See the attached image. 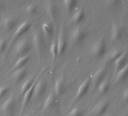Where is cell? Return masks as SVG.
I'll list each match as a JSON object with an SVG mask.
<instances>
[{
  "label": "cell",
  "mask_w": 128,
  "mask_h": 116,
  "mask_svg": "<svg viewBox=\"0 0 128 116\" xmlns=\"http://www.w3.org/2000/svg\"><path fill=\"white\" fill-rule=\"evenodd\" d=\"M106 44L103 38H100L98 40H96L90 49L91 55L96 58H101L104 56L106 54Z\"/></svg>",
  "instance_id": "obj_1"
},
{
  "label": "cell",
  "mask_w": 128,
  "mask_h": 116,
  "mask_svg": "<svg viewBox=\"0 0 128 116\" xmlns=\"http://www.w3.org/2000/svg\"><path fill=\"white\" fill-rule=\"evenodd\" d=\"M91 79H92V76H89L81 84L75 95L74 99L72 100V102H76L78 100H80L87 95L91 84Z\"/></svg>",
  "instance_id": "obj_2"
},
{
  "label": "cell",
  "mask_w": 128,
  "mask_h": 116,
  "mask_svg": "<svg viewBox=\"0 0 128 116\" xmlns=\"http://www.w3.org/2000/svg\"><path fill=\"white\" fill-rule=\"evenodd\" d=\"M32 42H33V46L36 48V50L37 51L38 56L40 59L42 57L44 48V40L42 33L40 32L39 31H35L33 32Z\"/></svg>",
  "instance_id": "obj_3"
},
{
  "label": "cell",
  "mask_w": 128,
  "mask_h": 116,
  "mask_svg": "<svg viewBox=\"0 0 128 116\" xmlns=\"http://www.w3.org/2000/svg\"><path fill=\"white\" fill-rule=\"evenodd\" d=\"M32 48V44L28 40H21L18 42V44L15 46V54L18 56H24L26 55H28L29 53L31 51Z\"/></svg>",
  "instance_id": "obj_4"
},
{
  "label": "cell",
  "mask_w": 128,
  "mask_h": 116,
  "mask_svg": "<svg viewBox=\"0 0 128 116\" xmlns=\"http://www.w3.org/2000/svg\"><path fill=\"white\" fill-rule=\"evenodd\" d=\"M88 36V33L82 27H76L71 33L70 40L74 44H81L87 38Z\"/></svg>",
  "instance_id": "obj_5"
},
{
  "label": "cell",
  "mask_w": 128,
  "mask_h": 116,
  "mask_svg": "<svg viewBox=\"0 0 128 116\" xmlns=\"http://www.w3.org/2000/svg\"><path fill=\"white\" fill-rule=\"evenodd\" d=\"M16 108V100L14 96H10L5 102L2 104L1 110L7 115V116H13L14 114Z\"/></svg>",
  "instance_id": "obj_6"
},
{
  "label": "cell",
  "mask_w": 128,
  "mask_h": 116,
  "mask_svg": "<svg viewBox=\"0 0 128 116\" xmlns=\"http://www.w3.org/2000/svg\"><path fill=\"white\" fill-rule=\"evenodd\" d=\"M109 108V102L107 100H102L96 103L90 111V114L94 116H102L106 113Z\"/></svg>",
  "instance_id": "obj_7"
},
{
  "label": "cell",
  "mask_w": 128,
  "mask_h": 116,
  "mask_svg": "<svg viewBox=\"0 0 128 116\" xmlns=\"http://www.w3.org/2000/svg\"><path fill=\"white\" fill-rule=\"evenodd\" d=\"M107 74V68L106 66L100 68L94 76H92L91 83L93 84L94 88L96 89L97 87L104 81L106 80V76Z\"/></svg>",
  "instance_id": "obj_8"
},
{
  "label": "cell",
  "mask_w": 128,
  "mask_h": 116,
  "mask_svg": "<svg viewBox=\"0 0 128 116\" xmlns=\"http://www.w3.org/2000/svg\"><path fill=\"white\" fill-rule=\"evenodd\" d=\"M48 84L45 80H41L38 82L34 88V93H33V97L34 99L39 100L42 97H43L47 91Z\"/></svg>",
  "instance_id": "obj_9"
},
{
  "label": "cell",
  "mask_w": 128,
  "mask_h": 116,
  "mask_svg": "<svg viewBox=\"0 0 128 116\" xmlns=\"http://www.w3.org/2000/svg\"><path fill=\"white\" fill-rule=\"evenodd\" d=\"M56 45H57V49H58V56H60L64 54V52L66 51V48H67L66 37V35H65V32H64L63 30H62L60 32Z\"/></svg>",
  "instance_id": "obj_10"
},
{
  "label": "cell",
  "mask_w": 128,
  "mask_h": 116,
  "mask_svg": "<svg viewBox=\"0 0 128 116\" xmlns=\"http://www.w3.org/2000/svg\"><path fill=\"white\" fill-rule=\"evenodd\" d=\"M31 28V24L28 21H25L22 23L15 30L13 37H12V41L14 42L18 39H19L21 36H23L25 33H26Z\"/></svg>",
  "instance_id": "obj_11"
},
{
  "label": "cell",
  "mask_w": 128,
  "mask_h": 116,
  "mask_svg": "<svg viewBox=\"0 0 128 116\" xmlns=\"http://www.w3.org/2000/svg\"><path fill=\"white\" fill-rule=\"evenodd\" d=\"M37 83V78L34 81L33 84L32 85V87L23 95V100H22V107H21V113H23V112L25 110L26 107L28 106V104L30 103V102L31 101V100L33 97V93H34V88L36 84Z\"/></svg>",
  "instance_id": "obj_12"
},
{
  "label": "cell",
  "mask_w": 128,
  "mask_h": 116,
  "mask_svg": "<svg viewBox=\"0 0 128 116\" xmlns=\"http://www.w3.org/2000/svg\"><path fill=\"white\" fill-rule=\"evenodd\" d=\"M123 36V30L120 26L116 23H113L111 26V38L113 42L119 41Z\"/></svg>",
  "instance_id": "obj_13"
},
{
  "label": "cell",
  "mask_w": 128,
  "mask_h": 116,
  "mask_svg": "<svg viewBox=\"0 0 128 116\" xmlns=\"http://www.w3.org/2000/svg\"><path fill=\"white\" fill-rule=\"evenodd\" d=\"M27 70L25 67L17 70H14L12 74V78L15 83H20L26 78V77L27 76Z\"/></svg>",
  "instance_id": "obj_14"
},
{
  "label": "cell",
  "mask_w": 128,
  "mask_h": 116,
  "mask_svg": "<svg viewBox=\"0 0 128 116\" xmlns=\"http://www.w3.org/2000/svg\"><path fill=\"white\" fill-rule=\"evenodd\" d=\"M127 63H128V51H125L114 63V72H115V74L120 70H121L123 67H124Z\"/></svg>",
  "instance_id": "obj_15"
},
{
  "label": "cell",
  "mask_w": 128,
  "mask_h": 116,
  "mask_svg": "<svg viewBox=\"0 0 128 116\" xmlns=\"http://www.w3.org/2000/svg\"><path fill=\"white\" fill-rule=\"evenodd\" d=\"M66 91V80L63 76L58 78L54 86V94L56 96H61Z\"/></svg>",
  "instance_id": "obj_16"
},
{
  "label": "cell",
  "mask_w": 128,
  "mask_h": 116,
  "mask_svg": "<svg viewBox=\"0 0 128 116\" xmlns=\"http://www.w3.org/2000/svg\"><path fill=\"white\" fill-rule=\"evenodd\" d=\"M46 12L50 20L53 22H55L57 19L58 15V10L55 3L53 2H48L46 6Z\"/></svg>",
  "instance_id": "obj_17"
},
{
  "label": "cell",
  "mask_w": 128,
  "mask_h": 116,
  "mask_svg": "<svg viewBox=\"0 0 128 116\" xmlns=\"http://www.w3.org/2000/svg\"><path fill=\"white\" fill-rule=\"evenodd\" d=\"M56 103H57V96L55 94L51 93L46 99L43 106V108L44 110H50L56 106Z\"/></svg>",
  "instance_id": "obj_18"
},
{
  "label": "cell",
  "mask_w": 128,
  "mask_h": 116,
  "mask_svg": "<svg viewBox=\"0 0 128 116\" xmlns=\"http://www.w3.org/2000/svg\"><path fill=\"white\" fill-rule=\"evenodd\" d=\"M2 28L6 32L12 31L17 26V20L12 17L6 18L2 21Z\"/></svg>",
  "instance_id": "obj_19"
},
{
  "label": "cell",
  "mask_w": 128,
  "mask_h": 116,
  "mask_svg": "<svg viewBox=\"0 0 128 116\" xmlns=\"http://www.w3.org/2000/svg\"><path fill=\"white\" fill-rule=\"evenodd\" d=\"M84 18H85L84 11L82 8H79V9H76V11L71 18V20L73 24L78 25L84 21Z\"/></svg>",
  "instance_id": "obj_20"
},
{
  "label": "cell",
  "mask_w": 128,
  "mask_h": 116,
  "mask_svg": "<svg viewBox=\"0 0 128 116\" xmlns=\"http://www.w3.org/2000/svg\"><path fill=\"white\" fill-rule=\"evenodd\" d=\"M127 78H128V63L124 67H123L115 74L114 82L115 83H120L125 81Z\"/></svg>",
  "instance_id": "obj_21"
},
{
  "label": "cell",
  "mask_w": 128,
  "mask_h": 116,
  "mask_svg": "<svg viewBox=\"0 0 128 116\" xmlns=\"http://www.w3.org/2000/svg\"><path fill=\"white\" fill-rule=\"evenodd\" d=\"M29 60H30V55L29 54L20 57L19 59L17 60V62L15 63L14 67L12 68V70L14 71V70H17L24 68L26 66V64H28Z\"/></svg>",
  "instance_id": "obj_22"
},
{
  "label": "cell",
  "mask_w": 128,
  "mask_h": 116,
  "mask_svg": "<svg viewBox=\"0 0 128 116\" xmlns=\"http://www.w3.org/2000/svg\"><path fill=\"white\" fill-rule=\"evenodd\" d=\"M78 4V0H63V5L68 12L76 11Z\"/></svg>",
  "instance_id": "obj_23"
},
{
  "label": "cell",
  "mask_w": 128,
  "mask_h": 116,
  "mask_svg": "<svg viewBox=\"0 0 128 116\" xmlns=\"http://www.w3.org/2000/svg\"><path fill=\"white\" fill-rule=\"evenodd\" d=\"M124 53V51H122V50H118V49H117V50H114L113 51H112L109 54H108V56H107V62L108 63H109V64H113V63H114L118 58L122 55V54Z\"/></svg>",
  "instance_id": "obj_24"
},
{
  "label": "cell",
  "mask_w": 128,
  "mask_h": 116,
  "mask_svg": "<svg viewBox=\"0 0 128 116\" xmlns=\"http://www.w3.org/2000/svg\"><path fill=\"white\" fill-rule=\"evenodd\" d=\"M98 93L100 95H104L108 93V91L110 89V83L107 80H104L98 87H97Z\"/></svg>",
  "instance_id": "obj_25"
},
{
  "label": "cell",
  "mask_w": 128,
  "mask_h": 116,
  "mask_svg": "<svg viewBox=\"0 0 128 116\" xmlns=\"http://www.w3.org/2000/svg\"><path fill=\"white\" fill-rule=\"evenodd\" d=\"M42 31L44 34L47 36H52L54 33V26L48 22H45L42 26Z\"/></svg>",
  "instance_id": "obj_26"
},
{
  "label": "cell",
  "mask_w": 128,
  "mask_h": 116,
  "mask_svg": "<svg viewBox=\"0 0 128 116\" xmlns=\"http://www.w3.org/2000/svg\"><path fill=\"white\" fill-rule=\"evenodd\" d=\"M84 111L79 107H76L70 110L66 116H84Z\"/></svg>",
  "instance_id": "obj_27"
},
{
  "label": "cell",
  "mask_w": 128,
  "mask_h": 116,
  "mask_svg": "<svg viewBox=\"0 0 128 116\" xmlns=\"http://www.w3.org/2000/svg\"><path fill=\"white\" fill-rule=\"evenodd\" d=\"M50 54L52 56V59H53V64L56 61V58L58 57V49H57V45L56 42H53L50 46Z\"/></svg>",
  "instance_id": "obj_28"
},
{
  "label": "cell",
  "mask_w": 128,
  "mask_h": 116,
  "mask_svg": "<svg viewBox=\"0 0 128 116\" xmlns=\"http://www.w3.org/2000/svg\"><path fill=\"white\" fill-rule=\"evenodd\" d=\"M25 11H26V13L27 14L33 16V15H36L38 13V7L36 5L30 4L29 6H26Z\"/></svg>",
  "instance_id": "obj_29"
},
{
  "label": "cell",
  "mask_w": 128,
  "mask_h": 116,
  "mask_svg": "<svg viewBox=\"0 0 128 116\" xmlns=\"http://www.w3.org/2000/svg\"><path fill=\"white\" fill-rule=\"evenodd\" d=\"M33 83H34V81L32 80V79H28V80H26L24 84H23V85H22V87H21V94L24 95L31 87H32V85L33 84Z\"/></svg>",
  "instance_id": "obj_30"
},
{
  "label": "cell",
  "mask_w": 128,
  "mask_h": 116,
  "mask_svg": "<svg viewBox=\"0 0 128 116\" xmlns=\"http://www.w3.org/2000/svg\"><path fill=\"white\" fill-rule=\"evenodd\" d=\"M106 3L110 8H114L120 5V0H106Z\"/></svg>",
  "instance_id": "obj_31"
},
{
  "label": "cell",
  "mask_w": 128,
  "mask_h": 116,
  "mask_svg": "<svg viewBox=\"0 0 128 116\" xmlns=\"http://www.w3.org/2000/svg\"><path fill=\"white\" fill-rule=\"evenodd\" d=\"M10 89H11L10 87H7V86L0 88V100H1L7 94H8V92L10 91Z\"/></svg>",
  "instance_id": "obj_32"
},
{
  "label": "cell",
  "mask_w": 128,
  "mask_h": 116,
  "mask_svg": "<svg viewBox=\"0 0 128 116\" xmlns=\"http://www.w3.org/2000/svg\"><path fill=\"white\" fill-rule=\"evenodd\" d=\"M7 41L5 38H1L0 39V54H2L5 52V50L7 48Z\"/></svg>",
  "instance_id": "obj_33"
},
{
  "label": "cell",
  "mask_w": 128,
  "mask_h": 116,
  "mask_svg": "<svg viewBox=\"0 0 128 116\" xmlns=\"http://www.w3.org/2000/svg\"><path fill=\"white\" fill-rule=\"evenodd\" d=\"M122 100L125 102H128V88L124 90L122 94Z\"/></svg>",
  "instance_id": "obj_34"
},
{
  "label": "cell",
  "mask_w": 128,
  "mask_h": 116,
  "mask_svg": "<svg viewBox=\"0 0 128 116\" xmlns=\"http://www.w3.org/2000/svg\"><path fill=\"white\" fill-rule=\"evenodd\" d=\"M4 8V4L2 3V2L0 1V11H2Z\"/></svg>",
  "instance_id": "obj_35"
},
{
  "label": "cell",
  "mask_w": 128,
  "mask_h": 116,
  "mask_svg": "<svg viewBox=\"0 0 128 116\" xmlns=\"http://www.w3.org/2000/svg\"><path fill=\"white\" fill-rule=\"evenodd\" d=\"M106 116H112V114H108V115H106Z\"/></svg>",
  "instance_id": "obj_36"
},
{
  "label": "cell",
  "mask_w": 128,
  "mask_h": 116,
  "mask_svg": "<svg viewBox=\"0 0 128 116\" xmlns=\"http://www.w3.org/2000/svg\"><path fill=\"white\" fill-rule=\"evenodd\" d=\"M0 71H1V67H0Z\"/></svg>",
  "instance_id": "obj_37"
},
{
  "label": "cell",
  "mask_w": 128,
  "mask_h": 116,
  "mask_svg": "<svg viewBox=\"0 0 128 116\" xmlns=\"http://www.w3.org/2000/svg\"><path fill=\"white\" fill-rule=\"evenodd\" d=\"M26 116H30V115H26Z\"/></svg>",
  "instance_id": "obj_38"
}]
</instances>
